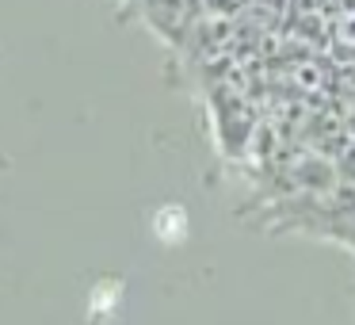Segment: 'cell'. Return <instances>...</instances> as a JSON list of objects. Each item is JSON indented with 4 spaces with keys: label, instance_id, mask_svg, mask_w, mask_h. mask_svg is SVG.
Masks as SVG:
<instances>
[{
    "label": "cell",
    "instance_id": "cell-6",
    "mask_svg": "<svg viewBox=\"0 0 355 325\" xmlns=\"http://www.w3.org/2000/svg\"><path fill=\"white\" fill-rule=\"evenodd\" d=\"M225 8H233V12H241V8H248V4H252V0H222Z\"/></svg>",
    "mask_w": 355,
    "mask_h": 325
},
{
    "label": "cell",
    "instance_id": "cell-2",
    "mask_svg": "<svg viewBox=\"0 0 355 325\" xmlns=\"http://www.w3.org/2000/svg\"><path fill=\"white\" fill-rule=\"evenodd\" d=\"M279 146H283V131H279L271 119H260V123L252 126V134H248V157L256 153V161H263V157L279 153Z\"/></svg>",
    "mask_w": 355,
    "mask_h": 325
},
{
    "label": "cell",
    "instance_id": "cell-3",
    "mask_svg": "<svg viewBox=\"0 0 355 325\" xmlns=\"http://www.w3.org/2000/svg\"><path fill=\"white\" fill-rule=\"evenodd\" d=\"M298 180L302 184L329 188V184H336V169H332L329 161H321V157H306V161L298 165Z\"/></svg>",
    "mask_w": 355,
    "mask_h": 325
},
{
    "label": "cell",
    "instance_id": "cell-5",
    "mask_svg": "<svg viewBox=\"0 0 355 325\" xmlns=\"http://www.w3.org/2000/svg\"><path fill=\"white\" fill-rule=\"evenodd\" d=\"M184 230H187V222H184V210H164V238L168 241H180L184 238Z\"/></svg>",
    "mask_w": 355,
    "mask_h": 325
},
{
    "label": "cell",
    "instance_id": "cell-7",
    "mask_svg": "<svg viewBox=\"0 0 355 325\" xmlns=\"http://www.w3.org/2000/svg\"><path fill=\"white\" fill-rule=\"evenodd\" d=\"M157 4H168V0H157Z\"/></svg>",
    "mask_w": 355,
    "mask_h": 325
},
{
    "label": "cell",
    "instance_id": "cell-4",
    "mask_svg": "<svg viewBox=\"0 0 355 325\" xmlns=\"http://www.w3.org/2000/svg\"><path fill=\"white\" fill-rule=\"evenodd\" d=\"M332 39H336V47L355 50V4H347L332 16Z\"/></svg>",
    "mask_w": 355,
    "mask_h": 325
},
{
    "label": "cell",
    "instance_id": "cell-8",
    "mask_svg": "<svg viewBox=\"0 0 355 325\" xmlns=\"http://www.w3.org/2000/svg\"><path fill=\"white\" fill-rule=\"evenodd\" d=\"M202 4H207V0H202Z\"/></svg>",
    "mask_w": 355,
    "mask_h": 325
},
{
    "label": "cell",
    "instance_id": "cell-1",
    "mask_svg": "<svg viewBox=\"0 0 355 325\" xmlns=\"http://www.w3.org/2000/svg\"><path fill=\"white\" fill-rule=\"evenodd\" d=\"M286 77H291V88L302 96H313V92H324V88H329V69H324L317 58H298Z\"/></svg>",
    "mask_w": 355,
    "mask_h": 325
}]
</instances>
